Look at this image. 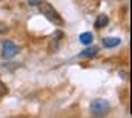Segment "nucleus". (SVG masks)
Listing matches in <instances>:
<instances>
[{
    "instance_id": "obj_1",
    "label": "nucleus",
    "mask_w": 132,
    "mask_h": 118,
    "mask_svg": "<svg viewBox=\"0 0 132 118\" xmlns=\"http://www.w3.org/2000/svg\"><path fill=\"white\" fill-rule=\"evenodd\" d=\"M38 11L48 19V22H51L52 25H57V26H62L65 22H63V19H62V15L57 12V9L51 5V3H48V2H40L38 5Z\"/></svg>"
},
{
    "instance_id": "obj_2",
    "label": "nucleus",
    "mask_w": 132,
    "mask_h": 118,
    "mask_svg": "<svg viewBox=\"0 0 132 118\" xmlns=\"http://www.w3.org/2000/svg\"><path fill=\"white\" fill-rule=\"evenodd\" d=\"M89 111L94 117H104L111 111V103L106 98H95L91 101Z\"/></svg>"
},
{
    "instance_id": "obj_3",
    "label": "nucleus",
    "mask_w": 132,
    "mask_h": 118,
    "mask_svg": "<svg viewBox=\"0 0 132 118\" xmlns=\"http://www.w3.org/2000/svg\"><path fill=\"white\" fill-rule=\"evenodd\" d=\"M20 46L15 43V41H12V40H3V43H2V58L3 60H11L14 58L15 55H19L20 54Z\"/></svg>"
},
{
    "instance_id": "obj_4",
    "label": "nucleus",
    "mask_w": 132,
    "mask_h": 118,
    "mask_svg": "<svg viewBox=\"0 0 132 118\" xmlns=\"http://www.w3.org/2000/svg\"><path fill=\"white\" fill-rule=\"evenodd\" d=\"M98 52H100L98 46H89V45H88V46H86V49H83L77 57H78V58H94Z\"/></svg>"
},
{
    "instance_id": "obj_5",
    "label": "nucleus",
    "mask_w": 132,
    "mask_h": 118,
    "mask_svg": "<svg viewBox=\"0 0 132 118\" xmlns=\"http://www.w3.org/2000/svg\"><path fill=\"white\" fill-rule=\"evenodd\" d=\"M121 43V40L118 37H103L101 38V45L108 49H112V48H117L118 45Z\"/></svg>"
},
{
    "instance_id": "obj_6",
    "label": "nucleus",
    "mask_w": 132,
    "mask_h": 118,
    "mask_svg": "<svg viewBox=\"0 0 132 118\" xmlns=\"http://www.w3.org/2000/svg\"><path fill=\"white\" fill-rule=\"evenodd\" d=\"M78 40H80V43L85 45V46L92 45V41H94V34H92V32H81L80 37H78Z\"/></svg>"
},
{
    "instance_id": "obj_7",
    "label": "nucleus",
    "mask_w": 132,
    "mask_h": 118,
    "mask_svg": "<svg viewBox=\"0 0 132 118\" xmlns=\"http://www.w3.org/2000/svg\"><path fill=\"white\" fill-rule=\"evenodd\" d=\"M109 25V17L106 14H100L95 20V28L97 29H101V28H106Z\"/></svg>"
},
{
    "instance_id": "obj_8",
    "label": "nucleus",
    "mask_w": 132,
    "mask_h": 118,
    "mask_svg": "<svg viewBox=\"0 0 132 118\" xmlns=\"http://www.w3.org/2000/svg\"><path fill=\"white\" fill-rule=\"evenodd\" d=\"M6 94H8V88L5 86V83L0 81V97H5Z\"/></svg>"
},
{
    "instance_id": "obj_9",
    "label": "nucleus",
    "mask_w": 132,
    "mask_h": 118,
    "mask_svg": "<svg viewBox=\"0 0 132 118\" xmlns=\"http://www.w3.org/2000/svg\"><path fill=\"white\" fill-rule=\"evenodd\" d=\"M5 31H8V26H6V25H3V23H0V34H2V32H5Z\"/></svg>"
},
{
    "instance_id": "obj_10",
    "label": "nucleus",
    "mask_w": 132,
    "mask_h": 118,
    "mask_svg": "<svg viewBox=\"0 0 132 118\" xmlns=\"http://www.w3.org/2000/svg\"><path fill=\"white\" fill-rule=\"evenodd\" d=\"M40 2H42V0H31V2H29V5H38Z\"/></svg>"
}]
</instances>
